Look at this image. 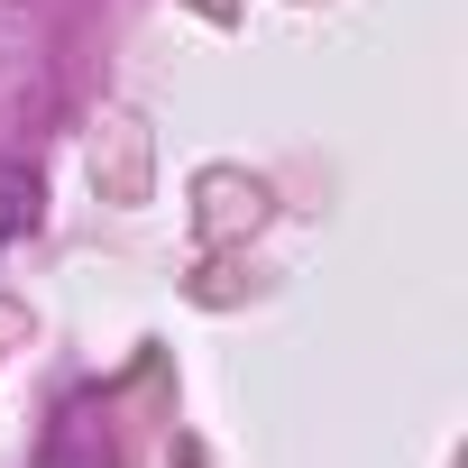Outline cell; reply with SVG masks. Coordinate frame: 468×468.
Listing matches in <instances>:
<instances>
[{
    "instance_id": "obj_1",
    "label": "cell",
    "mask_w": 468,
    "mask_h": 468,
    "mask_svg": "<svg viewBox=\"0 0 468 468\" xmlns=\"http://www.w3.org/2000/svg\"><path fill=\"white\" fill-rule=\"evenodd\" d=\"M19 211H28V184H19V175H0V239L19 229Z\"/></svg>"
}]
</instances>
